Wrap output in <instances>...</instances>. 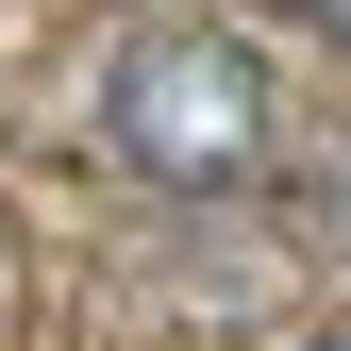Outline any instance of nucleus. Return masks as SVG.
Returning a JSON list of instances; mask_svg holds the SVG:
<instances>
[{
    "label": "nucleus",
    "mask_w": 351,
    "mask_h": 351,
    "mask_svg": "<svg viewBox=\"0 0 351 351\" xmlns=\"http://www.w3.org/2000/svg\"><path fill=\"white\" fill-rule=\"evenodd\" d=\"M285 134V101H268V67L234 51V34H184V17H151L134 51L101 67V151L134 167V184L167 201H217V184H251Z\"/></svg>",
    "instance_id": "nucleus-1"
},
{
    "label": "nucleus",
    "mask_w": 351,
    "mask_h": 351,
    "mask_svg": "<svg viewBox=\"0 0 351 351\" xmlns=\"http://www.w3.org/2000/svg\"><path fill=\"white\" fill-rule=\"evenodd\" d=\"M268 17H335V0H268Z\"/></svg>",
    "instance_id": "nucleus-2"
},
{
    "label": "nucleus",
    "mask_w": 351,
    "mask_h": 351,
    "mask_svg": "<svg viewBox=\"0 0 351 351\" xmlns=\"http://www.w3.org/2000/svg\"><path fill=\"white\" fill-rule=\"evenodd\" d=\"M318 351H335V335H318Z\"/></svg>",
    "instance_id": "nucleus-3"
}]
</instances>
